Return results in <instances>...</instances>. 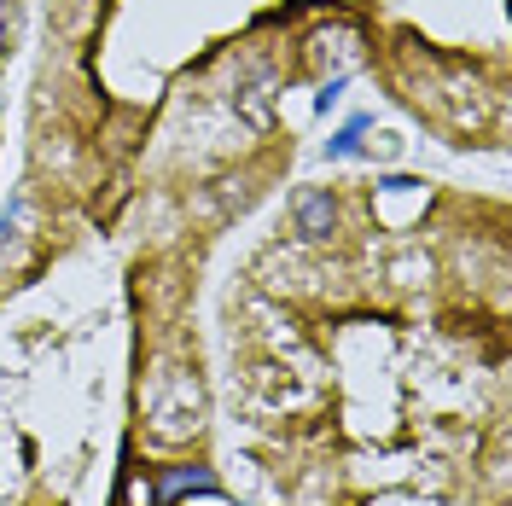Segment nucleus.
I'll list each match as a JSON object with an SVG mask.
<instances>
[{"label":"nucleus","instance_id":"7ed1b4c3","mask_svg":"<svg viewBox=\"0 0 512 506\" xmlns=\"http://www.w3.org/2000/svg\"><path fill=\"white\" fill-rule=\"evenodd\" d=\"M367 128H373L367 117H350V123L326 140V158H361V146H367Z\"/></svg>","mask_w":512,"mask_h":506},{"label":"nucleus","instance_id":"f257e3e1","mask_svg":"<svg viewBox=\"0 0 512 506\" xmlns=\"http://www.w3.org/2000/svg\"><path fill=\"white\" fill-rule=\"evenodd\" d=\"M291 216H297V233L303 239H326L338 227V198H332V187H315L291 204Z\"/></svg>","mask_w":512,"mask_h":506},{"label":"nucleus","instance_id":"f03ea898","mask_svg":"<svg viewBox=\"0 0 512 506\" xmlns=\"http://www.w3.org/2000/svg\"><path fill=\"white\" fill-rule=\"evenodd\" d=\"M181 495H222V483L210 466H169L158 477V506H175Z\"/></svg>","mask_w":512,"mask_h":506},{"label":"nucleus","instance_id":"20e7f679","mask_svg":"<svg viewBox=\"0 0 512 506\" xmlns=\"http://www.w3.org/2000/svg\"><path fill=\"white\" fill-rule=\"evenodd\" d=\"M338 99H344V76H332V82H326V88H320L315 111H332V105H338Z\"/></svg>","mask_w":512,"mask_h":506}]
</instances>
